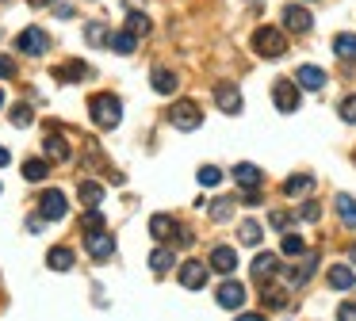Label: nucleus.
Instances as JSON below:
<instances>
[{
  "label": "nucleus",
  "instance_id": "obj_1",
  "mask_svg": "<svg viewBox=\"0 0 356 321\" xmlns=\"http://www.w3.org/2000/svg\"><path fill=\"white\" fill-rule=\"evenodd\" d=\"M88 111H92V123H96L100 130H115V126L123 123V104H119V96H111V92L92 96Z\"/></svg>",
  "mask_w": 356,
  "mask_h": 321
},
{
  "label": "nucleus",
  "instance_id": "obj_2",
  "mask_svg": "<svg viewBox=\"0 0 356 321\" xmlns=\"http://www.w3.org/2000/svg\"><path fill=\"white\" fill-rule=\"evenodd\" d=\"M253 50L261 58H283L288 54V39H283L280 27H257L253 31Z\"/></svg>",
  "mask_w": 356,
  "mask_h": 321
},
{
  "label": "nucleus",
  "instance_id": "obj_3",
  "mask_svg": "<svg viewBox=\"0 0 356 321\" xmlns=\"http://www.w3.org/2000/svg\"><path fill=\"white\" fill-rule=\"evenodd\" d=\"M169 123H173L176 130H199V123H203V111H199L191 99H180V104L169 107Z\"/></svg>",
  "mask_w": 356,
  "mask_h": 321
},
{
  "label": "nucleus",
  "instance_id": "obj_4",
  "mask_svg": "<svg viewBox=\"0 0 356 321\" xmlns=\"http://www.w3.org/2000/svg\"><path fill=\"white\" fill-rule=\"evenodd\" d=\"M39 214L46 218V222H62V218L69 214V199H66V191H62V188L42 191V199H39Z\"/></svg>",
  "mask_w": 356,
  "mask_h": 321
},
{
  "label": "nucleus",
  "instance_id": "obj_5",
  "mask_svg": "<svg viewBox=\"0 0 356 321\" xmlns=\"http://www.w3.org/2000/svg\"><path fill=\"white\" fill-rule=\"evenodd\" d=\"M16 50H19V54H27V58H42V54L50 50L46 31H42V27H27V31H19L16 35Z\"/></svg>",
  "mask_w": 356,
  "mask_h": 321
},
{
  "label": "nucleus",
  "instance_id": "obj_6",
  "mask_svg": "<svg viewBox=\"0 0 356 321\" xmlns=\"http://www.w3.org/2000/svg\"><path fill=\"white\" fill-rule=\"evenodd\" d=\"M280 19H283V31H291V35H307L310 27H315V16H310L303 4H288V8L280 12Z\"/></svg>",
  "mask_w": 356,
  "mask_h": 321
},
{
  "label": "nucleus",
  "instance_id": "obj_7",
  "mask_svg": "<svg viewBox=\"0 0 356 321\" xmlns=\"http://www.w3.org/2000/svg\"><path fill=\"white\" fill-rule=\"evenodd\" d=\"M315 268H318V256L315 253H307L299 264H291V268H283V280H288V287H303V283L315 275Z\"/></svg>",
  "mask_w": 356,
  "mask_h": 321
},
{
  "label": "nucleus",
  "instance_id": "obj_8",
  "mask_svg": "<svg viewBox=\"0 0 356 321\" xmlns=\"http://www.w3.org/2000/svg\"><path fill=\"white\" fill-rule=\"evenodd\" d=\"M272 99H276V107H280L283 115H291V111H299V81H276V88H272Z\"/></svg>",
  "mask_w": 356,
  "mask_h": 321
},
{
  "label": "nucleus",
  "instance_id": "obj_9",
  "mask_svg": "<svg viewBox=\"0 0 356 321\" xmlns=\"http://www.w3.org/2000/svg\"><path fill=\"white\" fill-rule=\"evenodd\" d=\"M215 104L223 107L226 115H241V92H238V84H234V81L215 84Z\"/></svg>",
  "mask_w": 356,
  "mask_h": 321
},
{
  "label": "nucleus",
  "instance_id": "obj_10",
  "mask_svg": "<svg viewBox=\"0 0 356 321\" xmlns=\"http://www.w3.org/2000/svg\"><path fill=\"white\" fill-rule=\"evenodd\" d=\"M84 249H88L92 260H108V256L115 253V237H111V233H104V230H96V233H88V237H84Z\"/></svg>",
  "mask_w": 356,
  "mask_h": 321
},
{
  "label": "nucleus",
  "instance_id": "obj_11",
  "mask_svg": "<svg viewBox=\"0 0 356 321\" xmlns=\"http://www.w3.org/2000/svg\"><path fill=\"white\" fill-rule=\"evenodd\" d=\"M207 268H211V264H203V260H184V268H180V287L199 291L203 283H207Z\"/></svg>",
  "mask_w": 356,
  "mask_h": 321
},
{
  "label": "nucleus",
  "instance_id": "obj_12",
  "mask_svg": "<svg viewBox=\"0 0 356 321\" xmlns=\"http://www.w3.org/2000/svg\"><path fill=\"white\" fill-rule=\"evenodd\" d=\"M215 298H218V306H226V310H241V306H245V287L234 283V280H226L223 287L215 291Z\"/></svg>",
  "mask_w": 356,
  "mask_h": 321
},
{
  "label": "nucleus",
  "instance_id": "obj_13",
  "mask_svg": "<svg viewBox=\"0 0 356 321\" xmlns=\"http://www.w3.org/2000/svg\"><path fill=\"white\" fill-rule=\"evenodd\" d=\"M149 233H153V241H173V237H180V226L169 214H153L149 218Z\"/></svg>",
  "mask_w": 356,
  "mask_h": 321
},
{
  "label": "nucleus",
  "instance_id": "obj_14",
  "mask_svg": "<svg viewBox=\"0 0 356 321\" xmlns=\"http://www.w3.org/2000/svg\"><path fill=\"white\" fill-rule=\"evenodd\" d=\"M295 81H299V88H307V92H322L326 88V69L322 66H299Z\"/></svg>",
  "mask_w": 356,
  "mask_h": 321
},
{
  "label": "nucleus",
  "instance_id": "obj_15",
  "mask_svg": "<svg viewBox=\"0 0 356 321\" xmlns=\"http://www.w3.org/2000/svg\"><path fill=\"white\" fill-rule=\"evenodd\" d=\"M211 268L223 272V275H230L234 268H238V253H234L230 245H215V249H211Z\"/></svg>",
  "mask_w": 356,
  "mask_h": 321
},
{
  "label": "nucleus",
  "instance_id": "obj_16",
  "mask_svg": "<svg viewBox=\"0 0 356 321\" xmlns=\"http://www.w3.org/2000/svg\"><path fill=\"white\" fill-rule=\"evenodd\" d=\"M54 77L66 81V84H81V81H88V77H92V69L84 66V61H66V66L54 69Z\"/></svg>",
  "mask_w": 356,
  "mask_h": 321
},
{
  "label": "nucleus",
  "instance_id": "obj_17",
  "mask_svg": "<svg viewBox=\"0 0 356 321\" xmlns=\"http://www.w3.org/2000/svg\"><path fill=\"white\" fill-rule=\"evenodd\" d=\"M272 275H280V260H276L272 253H261L257 260H253V280H257V283H268Z\"/></svg>",
  "mask_w": 356,
  "mask_h": 321
},
{
  "label": "nucleus",
  "instance_id": "obj_18",
  "mask_svg": "<svg viewBox=\"0 0 356 321\" xmlns=\"http://www.w3.org/2000/svg\"><path fill=\"white\" fill-rule=\"evenodd\" d=\"M42 153H46V161H69V157H73V149H69L66 138H58V134H46V142H42Z\"/></svg>",
  "mask_w": 356,
  "mask_h": 321
},
{
  "label": "nucleus",
  "instance_id": "obj_19",
  "mask_svg": "<svg viewBox=\"0 0 356 321\" xmlns=\"http://www.w3.org/2000/svg\"><path fill=\"white\" fill-rule=\"evenodd\" d=\"M149 84H153V92H158V96H173L180 81H176L173 69H153V73H149Z\"/></svg>",
  "mask_w": 356,
  "mask_h": 321
},
{
  "label": "nucleus",
  "instance_id": "obj_20",
  "mask_svg": "<svg viewBox=\"0 0 356 321\" xmlns=\"http://www.w3.org/2000/svg\"><path fill=\"white\" fill-rule=\"evenodd\" d=\"M50 176V161L46 157H27L24 161V180L27 184H42Z\"/></svg>",
  "mask_w": 356,
  "mask_h": 321
},
{
  "label": "nucleus",
  "instance_id": "obj_21",
  "mask_svg": "<svg viewBox=\"0 0 356 321\" xmlns=\"http://www.w3.org/2000/svg\"><path fill=\"white\" fill-rule=\"evenodd\" d=\"M353 283H356V275H353L348 264H333L330 268V287L333 291H353Z\"/></svg>",
  "mask_w": 356,
  "mask_h": 321
},
{
  "label": "nucleus",
  "instance_id": "obj_22",
  "mask_svg": "<svg viewBox=\"0 0 356 321\" xmlns=\"http://www.w3.org/2000/svg\"><path fill=\"white\" fill-rule=\"evenodd\" d=\"M234 180H238V188H261V168L257 165H234Z\"/></svg>",
  "mask_w": 356,
  "mask_h": 321
},
{
  "label": "nucleus",
  "instance_id": "obj_23",
  "mask_svg": "<svg viewBox=\"0 0 356 321\" xmlns=\"http://www.w3.org/2000/svg\"><path fill=\"white\" fill-rule=\"evenodd\" d=\"M173 264H176L173 249H158V253H149V272H153V275H165Z\"/></svg>",
  "mask_w": 356,
  "mask_h": 321
},
{
  "label": "nucleus",
  "instance_id": "obj_24",
  "mask_svg": "<svg viewBox=\"0 0 356 321\" xmlns=\"http://www.w3.org/2000/svg\"><path fill=\"white\" fill-rule=\"evenodd\" d=\"M77 195H81V203H84V206H100V203H104V184H96V180H81Z\"/></svg>",
  "mask_w": 356,
  "mask_h": 321
},
{
  "label": "nucleus",
  "instance_id": "obj_25",
  "mask_svg": "<svg viewBox=\"0 0 356 321\" xmlns=\"http://www.w3.org/2000/svg\"><path fill=\"white\" fill-rule=\"evenodd\" d=\"M310 188H315V176H310V173H299V176H291V180L283 184V195L299 199V195H307Z\"/></svg>",
  "mask_w": 356,
  "mask_h": 321
},
{
  "label": "nucleus",
  "instance_id": "obj_26",
  "mask_svg": "<svg viewBox=\"0 0 356 321\" xmlns=\"http://www.w3.org/2000/svg\"><path fill=\"white\" fill-rule=\"evenodd\" d=\"M46 264H50V268H54V272H69V268H73V249H66V245L50 249Z\"/></svg>",
  "mask_w": 356,
  "mask_h": 321
},
{
  "label": "nucleus",
  "instance_id": "obj_27",
  "mask_svg": "<svg viewBox=\"0 0 356 321\" xmlns=\"http://www.w3.org/2000/svg\"><path fill=\"white\" fill-rule=\"evenodd\" d=\"M337 203V214H341V222L348 226V230H356V199L353 195H337L333 199Z\"/></svg>",
  "mask_w": 356,
  "mask_h": 321
},
{
  "label": "nucleus",
  "instance_id": "obj_28",
  "mask_svg": "<svg viewBox=\"0 0 356 321\" xmlns=\"http://www.w3.org/2000/svg\"><path fill=\"white\" fill-rule=\"evenodd\" d=\"M333 54H337L341 61H353L356 58V35H337V39H333Z\"/></svg>",
  "mask_w": 356,
  "mask_h": 321
},
{
  "label": "nucleus",
  "instance_id": "obj_29",
  "mask_svg": "<svg viewBox=\"0 0 356 321\" xmlns=\"http://www.w3.org/2000/svg\"><path fill=\"white\" fill-rule=\"evenodd\" d=\"M127 31H134L138 39H146V35L153 31V23H149L146 12H131V16H127Z\"/></svg>",
  "mask_w": 356,
  "mask_h": 321
},
{
  "label": "nucleus",
  "instance_id": "obj_30",
  "mask_svg": "<svg viewBox=\"0 0 356 321\" xmlns=\"http://www.w3.org/2000/svg\"><path fill=\"white\" fill-rule=\"evenodd\" d=\"M12 126H19V130H24V126H31L35 123V111H31V104H16L12 107Z\"/></svg>",
  "mask_w": 356,
  "mask_h": 321
},
{
  "label": "nucleus",
  "instance_id": "obj_31",
  "mask_svg": "<svg viewBox=\"0 0 356 321\" xmlns=\"http://www.w3.org/2000/svg\"><path fill=\"white\" fill-rule=\"evenodd\" d=\"M134 42H138L134 31H119L115 39H111V50H115V54H134Z\"/></svg>",
  "mask_w": 356,
  "mask_h": 321
},
{
  "label": "nucleus",
  "instance_id": "obj_32",
  "mask_svg": "<svg viewBox=\"0 0 356 321\" xmlns=\"http://www.w3.org/2000/svg\"><path fill=\"white\" fill-rule=\"evenodd\" d=\"M261 237H265V233H261L257 222H241V230H238V241H241V245H261Z\"/></svg>",
  "mask_w": 356,
  "mask_h": 321
},
{
  "label": "nucleus",
  "instance_id": "obj_33",
  "mask_svg": "<svg viewBox=\"0 0 356 321\" xmlns=\"http://www.w3.org/2000/svg\"><path fill=\"white\" fill-rule=\"evenodd\" d=\"M230 214H234V199H215L211 203V218L215 222H230Z\"/></svg>",
  "mask_w": 356,
  "mask_h": 321
},
{
  "label": "nucleus",
  "instance_id": "obj_34",
  "mask_svg": "<svg viewBox=\"0 0 356 321\" xmlns=\"http://www.w3.org/2000/svg\"><path fill=\"white\" fill-rule=\"evenodd\" d=\"M199 184H203V188H218V184H223V168L203 165V168H199Z\"/></svg>",
  "mask_w": 356,
  "mask_h": 321
},
{
  "label": "nucleus",
  "instance_id": "obj_35",
  "mask_svg": "<svg viewBox=\"0 0 356 321\" xmlns=\"http://www.w3.org/2000/svg\"><path fill=\"white\" fill-rule=\"evenodd\" d=\"M84 39H88V46H104V42H108V27H104V23H88V27H84Z\"/></svg>",
  "mask_w": 356,
  "mask_h": 321
},
{
  "label": "nucleus",
  "instance_id": "obj_36",
  "mask_svg": "<svg viewBox=\"0 0 356 321\" xmlns=\"http://www.w3.org/2000/svg\"><path fill=\"white\" fill-rule=\"evenodd\" d=\"M303 249H307V241L299 237V233H288V237H283V245H280V253L283 256H299Z\"/></svg>",
  "mask_w": 356,
  "mask_h": 321
},
{
  "label": "nucleus",
  "instance_id": "obj_37",
  "mask_svg": "<svg viewBox=\"0 0 356 321\" xmlns=\"http://www.w3.org/2000/svg\"><path fill=\"white\" fill-rule=\"evenodd\" d=\"M299 218H303V222H318V218H322V206H318V203H303V206H299Z\"/></svg>",
  "mask_w": 356,
  "mask_h": 321
},
{
  "label": "nucleus",
  "instance_id": "obj_38",
  "mask_svg": "<svg viewBox=\"0 0 356 321\" xmlns=\"http://www.w3.org/2000/svg\"><path fill=\"white\" fill-rule=\"evenodd\" d=\"M341 119H345V123H356V96L341 99Z\"/></svg>",
  "mask_w": 356,
  "mask_h": 321
},
{
  "label": "nucleus",
  "instance_id": "obj_39",
  "mask_svg": "<svg viewBox=\"0 0 356 321\" xmlns=\"http://www.w3.org/2000/svg\"><path fill=\"white\" fill-rule=\"evenodd\" d=\"M268 222H272V230H288V226H291V214L272 211V214H268Z\"/></svg>",
  "mask_w": 356,
  "mask_h": 321
},
{
  "label": "nucleus",
  "instance_id": "obj_40",
  "mask_svg": "<svg viewBox=\"0 0 356 321\" xmlns=\"http://www.w3.org/2000/svg\"><path fill=\"white\" fill-rule=\"evenodd\" d=\"M100 226H104V218H100V211H96V206H88V218H84V233L100 230Z\"/></svg>",
  "mask_w": 356,
  "mask_h": 321
},
{
  "label": "nucleus",
  "instance_id": "obj_41",
  "mask_svg": "<svg viewBox=\"0 0 356 321\" xmlns=\"http://www.w3.org/2000/svg\"><path fill=\"white\" fill-rule=\"evenodd\" d=\"M337 321H356V302H341L337 306Z\"/></svg>",
  "mask_w": 356,
  "mask_h": 321
},
{
  "label": "nucleus",
  "instance_id": "obj_42",
  "mask_svg": "<svg viewBox=\"0 0 356 321\" xmlns=\"http://www.w3.org/2000/svg\"><path fill=\"white\" fill-rule=\"evenodd\" d=\"M265 306L268 310H283V295L280 291H265Z\"/></svg>",
  "mask_w": 356,
  "mask_h": 321
},
{
  "label": "nucleus",
  "instance_id": "obj_43",
  "mask_svg": "<svg viewBox=\"0 0 356 321\" xmlns=\"http://www.w3.org/2000/svg\"><path fill=\"white\" fill-rule=\"evenodd\" d=\"M0 77H16V61L8 54H0Z\"/></svg>",
  "mask_w": 356,
  "mask_h": 321
},
{
  "label": "nucleus",
  "instance_id": "obj_44",
  "mask_svg": "<svg viewBox=\"0 0 356 321\" xmlns=\"http://www.w3.org/2000/svg\"><path fill=\"white\" fill-rule=\"evenodd\" d=\"M42 222H46L42 214H39V218H27V233H39V230H42Z\"/></svg>",
  "mask_w": 356,
  "mask_h": 321
},
{
  "label": "nucleus",
  "instance_id": "obj_45",
  "mask_svg": "<svg viewBox=\"0 0 356 321\" xmlns=\"http://www.w3.org/2000/svg\"><path fill=\"white\" fill-rule=\"evenodd\" d=\"M54 12H58V19H69V16H73V4H58Z\"/></svg>",
  "mask_w": 356,
  "mask_h": 321
},
{
  "label": "nucleus",
  "instance_id": "obj_46",
  "mask_svg": "<svg viewBox=\"0 0 356 321\" xmlns=\"http://www.w3.org/2000/svg\"><path fill=\"white\" fill-rule=\"evenodd\" d=\"M31 8H46V4H58V0H27Z\"/></svg>",
  "mask_w": 356,
  "mask_h": 321
},
{
  "label": "nucleus",
  "instance_id": "obj_47",
  "mask_svg": "<svg viewBox=\"0 0 356 321\" xmlns=\"http://www.w3.org/2000/svg\"><path fill=\"white\" fill-rule=\"evenodd\" d=\"M238 321H265L261 313H238Z\"/></svg>",
  "mask_w": 356,
  "mask_h": 321
},
{
  "label": "nucleus",
  "instance_id": "obj_48",
  "mask_svg": "<svg viewBox=\"0 0 356 321\" xmlns=\"http://www.w3.org/2000/svg\"><path fill=\"white\" fill-rule=\"evenodd\" d=\"M8 161H12V153H8V149H4V146H0V168L8 165Z\"/></svg>",
  "mask_w": 356,
  "mask_h": 321
},
{
  "label": "nucleus",
  "instance_id": "obj_49",
  "mask_svg": "<svg viewBox=\"0 0 356 321\" xmlns=\"http://www.w3.org/2000/svg\"><path fill=\"white\" fill-rule=\"evenodd\" d=\"M348 264H356V245H353V249H348Z\"/></svg>",
  "mask_w": 356,
  "mask_h": 321
},
{
  "label": "nucleus",
  "instance_id": "obj_50",
  "mask_svg": "<svg viewBox=\"0 0 356 321\" xmlns=\"http://www.w3.org/2000/svg\"><path fill=\"white\" fill-rule=\"evenodd\" d=\"M0 111H4V88H0Z\"/></svg>",
  "mask_w": 356,
  "mask_h": 321
}]
</instances>
